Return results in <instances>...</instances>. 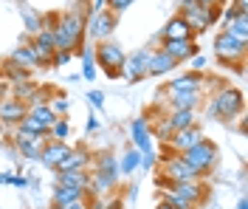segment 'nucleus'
<instances>
[{
  "mask_svg": "<svg viewBox=\"0 0 248 209\" xmlns=\"http://www.w3.org/2000/svg\"><path fill=\"white\" fill-rule=\"evenodd\" d=\"M198 3H201V6H217V9H223L226 0H198Z\"/></svg>",
  "mask_w": 248,
  "mask_h": 209,
  "instance_id": "8fccbe9b",
  "label": "nucleus"
},
{
  "mask_svg": "<svg viewBox=\"0 0 248 209\" xmlns=\"http://www.w3.org/2000/svg\"><path fill=\"white\" fill-rule=\"evenodd\" d=\"M3 130H6V128H3V125H0V136H3Z\"/></svg>",
  "mask_w": 248,
  "mask_h": 209,
  "instance_id": "5fc2aeb1",
  "label": "nucleus"
},
{
  "mask_svg": "<svg viewBox=\"0 0 248 209\" xmlns=\"http://www.w3.org/2000/svg\"><path fill=\"white\" fill-rule=\"evenodd\" d=\"M99 128H102V122H99V116H96V113H91V116H88V125H85V130H88V133H96Z\"/></svg>",
  "mask_w": 248,
  "mask_h": 209,
  "instance_id": "c03bdc74",
  "label": "nucleus"
},
{
  "mask_svg": "<svg viewBox=\"0 0 248 209\" xmlns=\"http://www.w3.org/2000/svg\"><path fill=\"white\" fill-rule=\"evenodd\" d=\"M37 88H40V85H37V82H31V80L15 82V85H12V91H9V96L20 99V102H29V99L34 96V91H37Z\"/></svg>",
  "mask_w": 248,
  "mask_h": 209,
  "instance_id": "2f4dec72",
  "label": "nucleus"
},
{
  "mask_svg": "<svg viewBox=\"0 0 248 209\" xmlns=\"http://www.w3.org/2000/svg\"><path fill=\"white\" fill-rule=\"evenodd\" d=\"M212 48H215L217 60H220L223 65H234V63H243L248 43H240V40H237V37H232L229 32H220V34H215Z\"/></svg>",
  "mask_w": 248,
  "mask_h": 209,
  "instance_id": "6e6552de",
  "label": "nucleus"
},
{
  "mask_svg": "<svg viewBox=\"0 0 248 209\" xmlns=\"http://www.w3.org/2000/svg\"><path fill=\"white\" fill-rule=\"evenodd\" d=\"M223 32H229L232 37H237L240 43H248V15L246 17H237V20H232Z\"/></svg>",
  "mask_w": 248,
  "mask_h": 209,
  "instance_id": "72a5a7b5",
  "label": "nucleus"
},
{
  "mask_svg": "<svg viewBox=\"0 0 248 209\" xmlns=\"http://www.w3.org/2000/svg\"><path fill=\"white\" fill-rule=\"evenodd\" d=\"M93 170H91V187H88V195L93 198H102V195H110L116 187H119V161L110 150H102V153H93Z\"/></svg>",
  "mask_w": 248,
  "mask_h": 209,
  "instance_id": "f257e3e1",
  "label": "nucleus"
},
{
  "mask_svg": "<svg viewBox=\"0 0 248 209\" xmlns=\"http://www.w3.org/2000/svg\"><path fill=\"white\" fill-rule=\"evenodd\" d=\"M60 209H88V201H74L68 207H60Z\"/></svg>",
  "mask_w": 248,
  "mask_h": 209,
  "instance_id": "09e8293b",
  "label": "nucleus"
},
{
  "mask_svg": "<svg viewBox=\"0 0 248 209\" xmlns=\"http://www.w3.org/2000/svg\"><path fill=\"white\" fill-rule=\"evenodd\" d=\"M60 187H79L88 190L91 187V170H77V173H54Z\"/></svg>",
  "mask_w": 248,
  "mask_h": 209,
  "instance_id": "a878e982",
  "label": "nucleus"
},
{
  "mask_svg": "<svg viewBox=\"0 0 248 209\" xmlns=\"http://www.w3.org/2000/svg\"><path fill=\"white\" fill-rule=\"evenodd\" d=\"M20 17H23V26H26V32H29L31 37L43 29V15H37L31 6H20Z\"/></svg>",
  "mask_w": 248,
  "mask_h": 209,
  "instance_id": "7c9ffc66",
  "label": "nucleus"
},
{
  "mask_svg": "<svg viewBox=\"0 0 248 209\" xmlns=\"http://www.w3.org/2000/svg\"><path fill=\"white\" fill-rule=\"evenodd\" d=\"M178 68V63L172 60L167 51L153 48V57H150V65H147V77H167Z\"/></svg>",
  "mask_w": 248,
  "mask_h": 209,
  "instance_id": "412c9836",
  "label": "nucleus"
},
{
  "mask_svg": "<svg viewBox=\"0 0 248 209\" xmlns=\"http://www.w3.org/2000/svg\"><path fill=\"white\" fill-rule=\"evenodd\" d=\"M77 54H79V60H82V74H79V80L93 82V80H96V60H93V48H85V46H82Z\"/></svg>",
  "mask_w": 248,
  "mask_h": 209,
  "instance_id": "c85d7f7f",
  "label": "nucleus"
},
{
  "mask_svg": "<svg viewBox=\"0 0 248 209\" xmlns=\"http://www.w3.org/2000/svg\"><path fill=\"white\" fill-rule=\"evenodd\" d=\"M178 15L189 23L192 34L198 37V34H206L220 20V9L217 6H201L198 0H181V12Z\"/></svg>",
  "mask_w": 248,
  "mask_h": 209,
  "instance_id": "7ed1b4c3",
  "label": "nucleus"
},
{
  "mask_svg": "<svg viewBox=\"0 0 248 209\" xmlns=\"http://www.w3.org/2000/svg\"><path fill=\"white\" fill-rule=\"evenodd\" d=\"M155 167H158V153H155V147H153V150L141 153V167L139 170H147V173H150V170H155Z\"/></svg>",
  "mask_w": 248,
  "mask_h": 209,
  "instance_id": "e433bc0d",
  "label": "nucleus"
},
{
  "mask_svg": "<svg viewBox=\"0 0 248 209\" xmlns=\"http://www.w3.org/2000/svg\"><path fill=\"white\" fill-rule=\"evenodd\" d=\"M161 201H167L172 209H198V207H192L186 198H181V195H175V193H161Z\"/></svg>",
  "mask_w": 248,
  "mask_h": 209,
  "instance_id": "c9c22d12",
  "label": "nucleus"
},
{
  "mask_svg": "<svg viewBox=\"0 0 248 209\" xmlns=\"http://www.w3.org/2000/svg\"><path fill=\"white\" fill-rule=\"evenodd\" d=\"M71 57H74L71 51H54V57H51V65H54V68H62V65L71 63Z\"/></svg>",
  "mask_w": 248,
  "mask_h": 209,
  "instance_id": "ea45409f",
  "label": "nucleus"
},
{
  "mask_svg": "<svg viewBox=\"0 0 248 209\" xmlns=\"http://www.w3.org/2000/svg\"><path fill=\"white\" fill-rule=\"evenodd\" d=\"M237 209H248V201H246V198H240V201H237Z\"/></svg>",
  "mask_w": 248,
  "mask_h": 209,
  "instance_id": "603ef678",
  "label": "nucleus"
},
{
  "mask_svg": "<svg viewBox=\"0 0 248 209\" xmlns=\"http://www.w3.org/2000/svg\"><path fill=\"white\" fill-rule=\"evenodd\" d=\"M48 108L57 113V116H68V111H71V99L62 96V94H54V96L48 99Z\"/></svg>",
  "mask_w": 248,
  "mask_h": 209,
  "instance_id": "f704fd0d",
  "label": "nucleus"
},
{
  "mask_svg": "<svg viewBox=\"0 0 248 209\" xmlns=\"http://www.w3.org/2000/svg\"><path fill=\"white\" fill-rule=\"evenodd\" d=\"M116 26H119V17L105 9V12H96V15H91L85 20V34H91L96 43H102V40H110Z\"/></svg>",
  "mask_w": 248,
  "mask_h": 209,
  "instance_id": "9d476101",
  "label": "nucleus"
},
{
  "mask_svg": "<svg viewBox=\"0 0 248 209\" xmlns=\"http://www.w3.org/2000/svg\"><path fill=\"white\" fill-rule=\"evenodd\" d=\"M158 178H164V181H203L201 173L192 170L184 161V156H175V153H167V159L161 161Z\"/></svg>",
  "mask_w": 248,
  "mask_h": 209,
  "instance_id": "1a4fd4ad",
  "label": "nucleus"
},
{
  "mask_svg": "<svg viewBox=\"0 0 248 209\" xmlns=\"http://www.w3.org/2000/svg\"><path fill=\"white\" fill-rule=\"evenodd\" d=\"M237 12H234L232 6H226V9H220V20H223V26H229V23H232V20H237Z\"/></svg>",
  "mask_w": 248,
  "mask_h": 209,
  "instance_id": "79ce46f5",
  "label": "nucleus"
},
{
  "mask_svg": "<svg viewBox=\"0 0 248 209\" xmlns=\"http://www.w3.org/2000/svg\"><path fill=\"white\" fill-rule=\"evenodd\" d=\"M105 9H108V0H91V3H88V12H91V15L105 12Z\"/></svg>",
  "mask_w": 248,
  "mask_h": 209,
  "instance_id": "37998d69",
  "label": "nucleus"
},
{
  "mask_svg": "<svg viewBox=\"0 0 248 209\" xmlns=\"http://www.w3.org/2000/svg\"><path fill=\"white\" fill-rule=\"evenodd\" d=\"M46 142L48 139H43V136H31V133L15 130V150L29 161H40V153H43Z\"/></svg>",
  "mask_w": 248,
  "mask_h": 209,
  "instance_id": "4468645a",
  "label": "nucleus"
},
{
  "mask_svg": "<svg viewBox=\"0 0 248 209\" xmlns=\"http://www.w3.org/2000/svg\"><path fill=\"white\" fill-rule=\"evenodd\" d=\"M88 105H91L93 111H102V108H105V94L93 88L91 94H88Z\"/></svg>",
  "mask_w": 248,
  "mask_h": 209,
  "instance_id": "58836bf2",
  "label": "nucleus"
},
{
  "mask_svg": "<svg viewBox=\"0 0 248 209\" xmlns=\"http://www.w3.org/2000/svg\"><path fill=\"white\" fill-rule=\"evenodd\" d=\"M189 63H192V68H195V74H201L203 68L209 65V60H206V54H195V57H192Z\"/></svg>",
  "mask_w": 248,
  "mask_h": 209,
  "instance_id": "a19ab883",
  "label": "nucleus"
},
{
  "mask_svg": "<svg viewBox=\"0 0 248 209\" xmlns=\"http://www.w3.org/2000/svg\"><path fill=\"white\" fill-rule=\"evenodd\" d=\"M29 116V105L26 102H20V99H0V125L3 128H9V125H20L23 119Z\"/></svg>",
  "mask_w": 248,
  "mask_h": 209,
  "instance_id": "dca6fc26",
  "label": "nucleus"
},
{
  "mask_svg": "<svg viewBox=\"0 0 248 209\" xmlns=\"http://www.w3.org/2000/svg\"><path fill=\"white\" fill-rule=\"evenodd\" d=\"M124 57H127V54H124V48L116 40H102V43H96V48H93L96 68H102L110 80H122Z\"/></svg>",
  "mask_w": 248,
  "mask_h": 209,
  "instance_id": "39448f33",
  "label": "nucleus"
},
{
  "mask_svg": "<svg viewBox=\"0 0 248 209\" xmlns=\"http://www.w3.org/2000/svg\"><path fill=\"white\" fill-rule=\"evenodd\" d=\"M158 40L164 43V40H195V34H192V29H189V23H186L181 15H175L167 20V26L161 29V34H158Z\"/></svg>",
  "mask_w": 248,
  "mask_h": 209,
  "instance_id": "6ab92c4d",
  "label": "nucleus"
},
{
  "mask_svg": "<svg viewBox=\"0 0 248 209\" xmlns=\"http://www.w3.org/2000/svg\"><path fill=\"white\" fill-rule=\"evenodd\" d=\"M74 201H88V190H79V187H54V193H51V207H68V204H74Z\"/></svg>",
  "mask_w": 248,
  "mask_h": 209,
  "instance_id": "4be33fe9",
  "label": "nucleus"
},
{
  "mask_svg": "<svg viewBox=\"0 0 248 209\" xmlns=\"http://www.w3.org/2000/svg\"><path fill=\"white\" fill-rule=\"evenodd\" d=\"M133 3H136V0H108V12H113V15L119 17L122 12H127Z\"/></svg>",
  "mask_w": 248,
  "mask_h": 209,
  "instance_id": "4c0bfd02",
  "label": "nucleus"
},
{
  "mask_svg": "<svg viewBox=\"0 0 248 209\" xmlns=\"http://www.w3.org/2000/svg\"><path fill=\"white\" fill-rule=\"evenodd\" d=\"M12 63L23 65V68H46V65L40 63V57L34 54V48H31V43H23V46H17L15 51H12Z\"/></svg>",
  "mask_w": 248,
  "mask_h": 209,
  "instance_id": "b1692460",
  "label": "nucleus"
},
{
  "mask_svg": "<svg viewBox=\"0 0 248 209\" xmlns=\"http://www.w3.org/2000/svg\"><path fill=\"white\" fill-rule=\"evenodd\" d=\"M150 57H153V48H141L130 57H124L122 65V77L127 82H141L147 80V65H150Z\"/></svg>",
  "mask_w": 248,
  "mask_h": 209,
  "instance_id": "f8f14e48",
  "label": "nucleus"
},
{
  "mask_svg": "<svg viewBox=\"0 0 248 209\" xmlns=\"http://www.w3.org/2000/svg\"><path fill=\"white\" fill-rule=\"evenodd\" d=\"M139 167H141V153L136 147H130L122 159H119V173L122 176H133V173H139Z\"/></svg>",
  "mask_w": 248,
  "mask_h": 209,
  "instance_id": "cd10ccee",
  "label": "nucleus"
},
{
  "mask_svg": "<svg viewBox=\"0 0 248 209\" xmlns=\"http://www.w3.org/2000/svg\"><path fill=\"white\" fill-rule=\"evenodd\" d=\"M29 119H34V122L40 125V128L51 130V125H54V122H57L60 116L51 111V108H48V102H46V105H31V108H29Z\"/></svg>",
  "mask_w": 248,
  "mask_h": 209,
  "instance_id": "bb28decb",
  "label": "nucleus"
},
{
  "mask_svg": "<svg viewBox=\"0 0 248 209\" xmlns=\"http://www.w3.org/2000/svg\"><path fill=\"white\" fill-rule=\"evenodd\" d=\"M206 136H203V128L201 125H192V128H184V130H175L170 136V142H167V153H175V156H184L186 150H192V147L203 142Z\"/></svg>",
  "mask_w": 248,
  "mask_h": 209,
  "instance_id": "9b49d317",
  "label": "nucleus"
},
{
  "mask_svg": "<svg viewBox=\"0 0 248 209\" xmlns=\"http://www.w3.org/2000/svg\"><path fill=\"white\" fill-rule=\"evenodd\" d=\"M51 32H54V46H57V51H71V54H77V51L85 46V15L62 12V15H57Z\"/></svg>",
  "mask_w": 248,
  "mask_h": 209,
  "instance_id": "f03ea898",
  "label": "nucleus"
},
{
  "mask_svg": "<svg viewBox=\"0 0 248 209\" xmlns=\"http://www.w3.org/2000/svg\"><path fill=\"white\" fill-rule=\"evenodd\" d=\"M130 142L133 147L139 150V153H147V150H153V136H150V119L147 116H139V119H133L130 122Z\"/></svg>",
  "mask_w": 248,
  "mask_h": 209,
  "instance_id": "f3484780",
  "label": "nucleus"
},
{
  "mask_svg": "<svg viewBox=\"0 0 248 209\" xmlns=\"http://www.w3.org/2000/svg\"><path fill=\"white\" fill-rule=\"evenodd\" d=\"M68 153H71V145H68V142H46L43 153H40V161H43L46 167H51V170H57L60 161L65 159Z\"/></svg>",
  "mask_w": 248,
  "mask_h": 209,
  "instance_id": "5701e85b",
  "label": "nucleus"
},
{
  "mask_svg": "<svg viewBox=\"0 0 248 209\" xmlns=\"http://www.w3.org/2000/svg\"><path fill=\"white\" fill-rule=\"evenodd\" d=\"M155 209H172V207L167 204V201H158V204H155Z\"/></svg>",
  "mask_w": 248,
  "mask_h": 209,
  "instance_id": "864d4df0",
  "label": "nucleus"
},
{
  "mask_svg": "<svg viewBox=\"0 0 248 209\" xmlns=\"http://www.w3.org/2000/svg\"><path fill=\"white\" fill-rule=\"evenodd\" d=\"M167 125L172 133L192 128V125H198V111H167Z\"/></svg>",
  "mask_w": 248,
  "mask_h": 209,
  "instance_id": "393cba45",
  "label": "nucleus"
},
{
  "mask_svg": "<svg viewBox=\"0 0 248 209\" xmlns=\"http://www.w3.org/2000/svg\"><path fill=\"white\" fill-rule=\"evenodd\" d=\"M158 187L164 193H175L181 198H186L192 207H198V204H203L209 198V187L203 181H164V178H158Z\"/></svg>",
  "mask_w": 248,
  "mask_h": 209,
  "instance_id": "0eeeda50",
  "label": "nucleus"
},
{
  "mask_svg": "<svg viewBox=\"0 0 248 209\" xmlns=\"http://www.w3.org/2000/svg\"><path fill=\"white\" fill-rule=\"evenodd\" d=\"M184 161L192 167V170H198V173H201V178H206L217 167V164H220V150H217L215 142L203 139V142H198L192 150H186Z\"/></svg>",
  "mask_w": 248,
  "mask_h": 209,
  "instance_id": "423d86ee",
  "label": "nucleus"
},
{
  "mask_svg": "<svg viewBox=\"0 0 248 209\" xmlns=\"http://www.w3.org/2000/svg\"><path fill=\"white\" fill-rule=\"evenodd\" d=\"M155 96H164L167 111H198V105L203 102V94L198 91H170V94H155Z\"/></svg>",
  "mask_w": 248,
  "mask_h": 209,
  "instance_id": "ddd939ff",
  "label": "nucleus"
},
{
  "mask_svg": "<svg viewBox=\"0 0 248 209\" xmlns=\"http://www.w3.org/2000/svg\"><path fill=\"white\" fill-rule=\"evenodd\" d=\"M51 209H57V207H51Z\"/></svg>",
  "mask_w": 248,
  "mask_h": 209,
  "instance_id": "4d7b16f0",
  "label": "nucleus"
},
{
  "mask_svg": "<svg viewBox=\"0 0 248 209\" xmlns=\"http://www.w3.org/2000/svg\"><path fill=\"white\" fill-rule=\"evenodd\" d=\"M3 80L9 82V85H15V82H26L31 80V74H29V68H23V65H17V63H3Z\"/></svg>",
  "mask_w": 248,
  "mask_h": 209,
  "instance_id": "c756f323",
  "label": "nucleus"
},
{
  "mask_svg": "<svg viewBox=\"0 0 248 209\" xmlns=\"http://www.w3.org/2000/svg\"><path fill=\"white\" fill-rule=\"evenodd\" d=\"M243 108H246V99L237 88H220L215 96H212V105H209V119H240L243 116Z\"/></svg>",
  "mask_w": 248,
  "mask_h": 209,
  "instance_id": "20e7f679",
  "label": "nucleus"
},
{
  "mask_svg": "<svg viewBox=\"0 0 248 209\" xmlns=\"http://www.w3.org/2000/svg\"><path fill=\"white\" fill-rule=\"evenodd\" d=\"M88 209H102V201H99V198H93V204H88Z\"/></svg>",
  "mask_w": 248,
  "mask_h": 209,
  "instance_id": "3c124183",
  "label": "nucleus"
},
{
  "mask_svg": "<svg viewBox=\"0 0 248 209\" xmlns=\"http://www.w3.org/2000/svg\"><path fill=\"white\" fill-rule=\"evenodd\" d=\"M122 207H124V201L119 198V195H116V198H110L108 204H102V209H122Z\"/></svg>",
  "mask_w": 248,
  "mask_h": 209,
  "instance_id": "a18cd8bd",
  "label": "nucleus"
},
{
  "mask_svg": "<svg viewBox=\"0 0 248 209\" xmlns=\"http://www.w3.org/2000/svg\"><path fill=\"white\" fill-rule=\"evenodd\" d=\"M161 51H167L178 65H184L195 54H201V46H198V40H164L161 43Z\"/></svg>",
  "mask_w": 248,
  "mask_h": 209,
  "instance_id": "2eb2a0df",
  "label": "nucleus"
},
{
  "mask_svg": "<svg viewBox=\"0 0 248 209\" xmlns=\"http://www.w3.org/2000/svg\"><path fill=\"white\" fill-rule=\"evenodd\" d=\"M9 91H12V85L6 80H0V99H9Z\"/></svg>",
  "mask_w": 248,
  "mask_h": 209,
  "instance_id": "de8ad7c7",
  "label": "nucleus"
},
{
  "mask_svg": "<svg viewBox=\"0 0 248 209\" xmlns=\"http://www.w3.org/2000/svg\"><path fill=\"white\" fill-rule=\"evenodd\" d=\"M68 136H71V122H68L65 116H60V119L51 125V130H48V139H51V142H68Z\"/></svg>",
  "mask_w": 248,
  "mask_h": 209,
  "instance_id": "473e14b6",
  "label": "nucleus"
},
{
  "mask_svg": "<svg viewBox=\"0 0 248 209\" xmlns=\"http://www.w3.org/2000/svg\"><path fill=\"white\" fill-rule=\"evenodd\" d=\"M0 184H3V176H0Z\"/></svg>",
  "mask_w": 248,
  "mask_h": 209,
  "instance_id": "6e6d98bb",
  "label": "nucleus"
},
{
  "mask_svg": "<svg viewBox=\"0 0 248 209\" xmlns=\"http://www.w3.org/2000/svg\"><path fill=\"white\" fill-rule=\"evenodd\" d=\"M91 150L88 147H71V153L60 161V167L54 173H77V170H91Z\"/></svg>",
  "mask_w": 248,
  "mask_h": 209,
  "instance_id": "a211bd4d",
  "label": "nucleus"
},
{
  "mask_svg": "<svg viewBox=\"0 0 248 209\" xmlns=\"http://www.w3.org/2000/svg\"><path fill=\"white\" fill-rule=\"evenodd\" d=\"M203 85H206V80H203V74H184V77H172L167 85H164V91H158V94H170V91H198V94H203Z\"/></svg>",
  "mask_w": 248,
  "mask_h": 209,
  "instance_id": "aec40b11",
  "label": "nucleus"
},
{
  "mask_svg": "<svg viewBox=\"0 0 248 209\" xmlns=\"http://www.w3.org/2000/svg\"><path fill=\"white\" fill-rule=\"evenodd\" d=\"M234 12H237V15L240 17H246V12H248V3L246 0H234V6H232Z\"/></svg>",
  "mask_w": 248,
  "mask_h": 209,
  "instance_id": "49530a36",
  "label": "nucleus"
}]
</instances>
